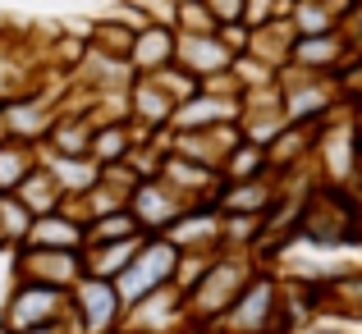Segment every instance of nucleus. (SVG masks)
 Instances as JSON below:
<instances>
[{"label":"nucleus","mask_w":362,"mask_h":334,"mask_svg":"<svg viewBox=\"0 0 362 334\" xmlns=\"http://www.w3.org/2000/svg\"><path fill=\"white\" fill-rule=\"evenodd\" d=\"M257 275L252 252L243 247H230V252H216L206 261V270L197 275V284L184 293V311L193 321H221L225 311L234 307V298L247 289V280Z\"/></svg>","instance_id":"obj_1"},{"label":"nucleus","mask_w":362,"mask_h":334,"mask_svg":"<svg viewBox=\"0 0 362 334\" xmlns=\"http://www.w3.org/2000/svg\"><path fill=\"white\" fill-rule=\"evenodd\" d=\"M175 270H179V247L170 243L165 234L142 238L138 256H133V261H129V270H124L119 280H115L124 311H129L138 298H147L151 289H165V284H175Z\"/></svg>","instance_id":"obj_2"},{"label":"nucleus","mask_w":362,"mask_h":334,"mask_svg":"<svg viewBox=\"0 0 362 334\" xmlns=\"http://www.w3.org/2000/svg\"><path fill=\"white\" fill-rule=\"evenodd\" d=\"M64 316H69V293L64 289L18 280L5 298V311H0V330L23 334V330H37V326H51V321H64Z\"/></svg>","instance_id":"obj_3"},{"label":"nucleus","mask_w":362,"mask_h":334,"mask_svg":"<svg viewBox=\"0 0 362 334\" xmlns=\"http://www.w3.org/2000/svg\"><path fill=\"white\" fill-rule=\"evenodd\" d=\"M69 316H74V334H119L124 302H119L115 280L83 275L69 289Z\"/></svg>","instance_id":"obj_4"},{"label":"nucleus","mask_w":362,"mask_h":334,"mask_svg":"<svg viewBox=\"0 0 362 334\" xmlns=\"http://www.w3.org/2000/svg\"><path fill=\"white\" fill-rule=\"evenodd\" d=\"M275 316H280V293H275V280L257 270L252 280H247V289L234 298V307L225 311L221 321H211V326H221L225 334H271L275 330Z\"/></svg>","instance_id":"obj_5"},{"label":"nucleus","mask_w":362,"mask_h":334,"mask_svg":"<svg viewBox=\"0 0 362 334\" xmlns=\"http://www.w3.org/2000/svg\"><path fill=\"white\" fill-rule=\"evenodd\" d=\"M124 206H129V215L138 220L142 234H170L175 220L188 211V202L175 193V188H165L160 179H138V184L129 188V197H124Z\"/></svg>","instance_id":"obj_6"},{"label":"nucleus","mask_w":362,"mask_h":334,"mask_svg":"<svg viewBox=\"0 0 362 334\" xmlns=\"http://www.w3.org/2000/svg\"><path fill=\"white\" fill-rule=\"evenodd\" d=\"M18 280L51 284L69 293L83 280V252H55V247H23L18 252Z\"/></svg>","instance_id":"obj_7"},{"label":"nucleus","mask_w":362,"mask_h":334,"mask_svg":"<svg viewBox=\"0 0 362 334\" xmlns=\"http://www.w3.org/2000/svg\"><path fill=\"white\" fill-rule=\"evenodd\" d=\"M23 247H55V252H83L88 247V225L78 220V215H69L60 206V211L51 215H37L33 229H28V243Z\"/></svg>","instance_id":"obj_8"},{"label":"nucleus","mask_w":362,"mask_h":334,"mask_svg":"<svg viewBox=\"0 0 362 334\" xmlns=\"http://www.w3.org/2000/svg\"><path fill=\"white\" fill-rule=\"evenodd\" d=\"M14 197L28 206V211H33V220H37V215H51V211H60V206H64L60 184H55V179L46 174V169H37V165L28 169V179L14 188Z\"/></svg>","instance_id":"obj_9"},{"label":"nucleus","mask_w":362,"mask_h":334,"mask_svg":"<svg viewBox=\"0 0 362 334\" xmlns=\"http://www.w3.org/2000/svg\"><path fill=\"white\" fill-rule=\"evenodd\" d=\"M28 229H33V211H28L14 193H0V234H5V243L23 247L28 243Z\"/></svg>","instance_id":"obj_10"},{"label":"nucleus","mask_w":362,"mask_h":334,"mask_svg":"<svg viewBox=\"0 0 362 334\" xmlns=\"http://www.w3.org/2000/svg\"><path fill=\"white\" fill-rule=\"evenodd\" d=\"M28 169H33V156H28L18 142L0 147V193H14V188L28 179Z\"/></svg>","instance_id":"obj_11"},{"label":"nucleus","mask_w":362,"mask_h":334,"mask_svg":"<svg viewBox=\"0 0 362 334\" xmlns=\"http://www.w3.org/2000/svg\"><path fill=\"white\" fill-rule=\"evenodd\" d=\"M133 101H138V114H147V124H165L170 114H175V97H165L151 78H142V88L133 92Z\"/></svg>","instance_id":"obj_12"},{"label":"nucleus","mask_w":362,"mask_h":334,"mask_svg":"<svg viewBox=\"0 0 362 334\" xmlns=\"http://www.w3.org/2000/svg\"><path fill=\"white\" fill-rule=\"evenodd\" d=\"M179 51L193 55V60H197V64H206V69H211V64H225V55H221V51H211V46H206V37H188V42H179Z\"/></svg>","instance_id":"obj_13"},{"label":"nucleus","mask_w":362,"mask_h":334,"mask_svg":"<svg viewBox=\"0 0 362 334\" xmlns=\"http://www.w3.org/2000/svg\"><path fill=\"white\" fill-rule=\"evenodd\" d=\"M239 5H243V0H211V14H216V18H221V23H234V18H239V14H243V9H239Z\"/></svg>","instance_id":"obj_14"},{"label":"nucleus","mask_w":362,"mask_h":334,"mask_svg":"<svg viewBox=\"0 0 362 334\" xmlns=\"http://www.w3.org/2000/svg\"><path fill=\"white\" fill-rule=\"evenodd\" d=\"M23 334H74V326L64 316V321H51V326H37V330H23Z\"/></svg>","instance_id":"obj_15"},{"label":"nucleus","mask_w":362,"mask_h":334,"mask_svg":"<svg viewBox=\"0 0 362 334\" xmlns=\"http://www.w3.org/2000/svg\"><path fill=\"white\" fill-rule=\"evenodd\" d=\"M0 247H9V243H5V234H0Z\"/></svg>","instance_id":"obj_16"}]
</instances>
